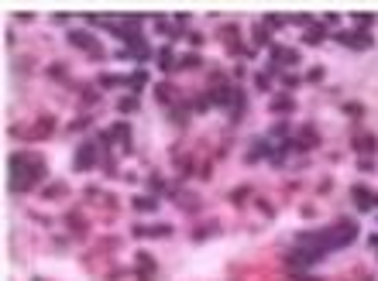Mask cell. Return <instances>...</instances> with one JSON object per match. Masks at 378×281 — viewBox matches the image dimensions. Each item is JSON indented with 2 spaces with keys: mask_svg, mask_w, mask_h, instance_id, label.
Wrapping results in <instances>:
<instances>
[{
  "mask_svg": "<svg viewBox=\"0 0 378 281\" xmlns=\"http://www.w3.org/2000/svg\"><path fill=\"white\" fill-rule=\"evenodd\" d=\"M148 189H151V192H165V182L155 175V179H148Z\"/></svg>",
  "mask_w": 378,
  "mask_h": 281,
  "instance_id": "f546056e",
  "label": "cell"
},
{
  "mask_svg": "<svg viewBox=\"0 0 378 281\" xmlns=\"http://www.w3.org/2000/svg\"><path fill=\"white\" fill-rule=\"evenodd\" d=\"M11 171H14L11 189H14V192H28L35 182L45 179V161L35 155V151H21V155L11 158Z\"/></svg>",
  "mask_w": 378,
  "mask_h": 281,
  "instance_id": "6da1fadb",
  "label": "cell"
},
{
  "mask_svg": "<svg viewBox=\"0 0 378 281\" xmlns=\"http://www.w3.org/2000/svg\"><path fill=\"white\" fill-rule=\"evenodd\" d=\"M220 226L217 223H206V226H200V230H196V233H193V237L196 240H206V237H213V233H217Z\"/></svg>",
  "mask_w": 378,
  "mask_h": 281,
  "instance_id": "7402d4cb",
  "label": "cell"
},
{
  "mask_svg": "<svg viewBox=\"0 0 378 281\" xmlns=\"http://www.w3.org/2000/svg\"><path fill=\"white\" fill-rule=\"evenodd\" d=\"M131 233H134V237H169V233H172V226H169V223H159V226H134Z\"/></svg>",
  "mask_w": 378,
  "mask_h": 281,
  "instance_id": "ba28073f",
  "label": "cell"
},
{
  "mask_svg": "<svg viewBox=\"0 0 378 281\" xmlns=\"http://www.w3.org/2000/svg\"><path fill=\"white\" fill-rule=\"evenodd\" d=\"M299 83H303V79H299L296 72H282V86H286V89H296Z\"/></svg>",
  "mask_w": 378,
  "mask_h": 281,
  "instance_id": "d4e9b609",
  "label": "cell"
},
{
  "mask_svg": "<svg viewBox=\"0 0 378 281\" xmlns=\"http://www.w3.org/2000/svg\"><path fill=\"white\" fill-rule=\"evenodd\" d=\"M145 83H148V72L145 69H138L131 79H128V86H134V89H145Z\"/></svg>",
  "mask_w": 378,
  "mask_h": 281,
  "instance_id": "44dd1931",
  "label": "cell"
},
{
  "mask_svg": "<svg viewBox=\"0 0 378 281\" xmlns=\"http://www.w3.org/2000/svg\"><path fill=\"white\" fill-rule=\"evenodd\" d=\"M327 38H330V34H327V24H309L306 34H303L306 45H320V42H327Z\"/></svg>",
  "mask_w": 378,
  "mask_h": 281,
  "instance_id": "30bf717a",
  "label": "cell"
},
{
  "mask_svg": "<svg viewBox=\"0 0 378 281\" xmlns=\"http://www.w3.org/2000/svg\"><path fill=\"white\" fill-rule=\"evenodd\" d=\"M323 79V69H309V83H320Z\"/></svg>",
  "mask_w": 378,
  "mask_h": 281,
  "instance_id": "8d00e7d4",
  "label": "cell"
},
{
  "mask_svg": "<svg viewBox=\"0 0 378 281\" xmlns=\"http://www.w3.org/2000/svg\"><path fill=\"white\" fill-rule=\"evenodd\" d=\"M200 65H203V58H200V55H182V58H179V69H200Z\"/></svg>",
  "mask_w": 378,
  "mask_h": 281,
  "instance_id": "d6986e66",
  "label": "cell"
},
{
  "mask_svg": "<svg viewBox=\"0 0 378 281\" xmlns=\"http://www.w3.org/2000/svg\"><path fill=\"white\" fill-rule=\"evenodd\" d=\"M272 65H278V69H282V65H299V52H296V48H272Z\"/></svg>",
  "mask_w": 378,
  "mask_h": 281,
  "instance_id": "277c9868",
  "label": "cell"
},
{
  "mask_svg": "<svg viewBox=\"0 0 378 281\" xmlns=\"http://www.w3.org/2000/svg\"><path fill=\"white\" fill-rule=\"evenodd\" d=\"M262 158H275V151H272V140L258 137L251 144V151H247V161H262Z\"/></svg>",
  "mask_w": 378,
  "mask_h": 281,
  "instance_id": "5b68a950",
  "label": "cell"
},
{
  "mask_svg": "<svg viewBox=\"0 0 378 281\" xmlns=\"http://www.w3.org/2000/svg\"><path fill=\"white\" fill-rule=\"evenodd\" d=\"M169 117H172V124H189V107L186 103H172V107H169Z\"/></svg>",
  "mask_w": 378,
  "mask_h": 281,
  "instance_id": "5bb4252c",
  "label": "cell"
},
{
  "mask_svg": "<svg viewBox=\"0 0 378 281\" xmlns=\"http://www.w3.org/2000/svg\"><path fill=\"white\" fill-rule=\"evenodd\" d=\"M159 69H165V72L179 69V58L172 55V48H169V45H165V48H162V52H159Z\"/></svg>",
  "mask_w": 378,
  "mask_h": 281,
  "instance_id": "7c38bea8",
  "label": "cell"
},
{
  "mask_svg": "<svg viewBox=\"0 0 378 281\" xmlns=\"http://www.w3.org/2000/svg\"><path fill=\"white\" fill-rule=\"evenodd\" d=\"M206 99H210L213 107H231L234 89H231V86H217V89H210V93H206Z\"/></svg>",
  "mask_w": 378,
  "mask_h": 281,
  "instance_id": "52a82bcc",
  "label": "cell"
},
{
  "mask_svg": "<svg viewBox=\"0 0 378 281\" xmlns=\"http://www.w3.org/2000/svg\"><path fill=\"white\" fill-rule=\"evenodd\" d=\"M69 45H73V48H86V52L100 48V45H97V38H93L89 31H69Z\"/></svg>",
  "mask_w": 378,
  "mask_h": 281,
  "instance_id": "8992f818",
  "label": "cell"
},
{
  "mask_svg": "<svg viewBox=\"0 0 378 281\" xmlns=\"http://www.w3.org/2000/svg\"><path fill=\"white\" fill-rule=\"evenodd\" d=\"M186 38H189V45H196V48H200V45L206 42V38H203V34H200V31H189Z\"/></svg>",
  "mask_w": 378,
  "mask_h": 281,
  "instance_id": "d6a6232c",
  "label": "cell"
},
{
  "mask_svg": "<svg viewBox=\"0 0 378 281\" xmlns=\"http://www.w3.org/2000/svg\"><path fill=\"white\" fill-rule=\"evenodd\" d=\"M354 21H358V24H361V28H368V24H371V21H375V17H371V14H354Z\"/></svg>",
  "mask_w": 378,
  "mask_h": 281,
  "instance_id": "e575fe53",
  "label": "cell"
},
{
  "mask_svg": "<svg viewBox=\"0 0 378 281\" xmlns=\"http://www.w3.org/2000/svg\"><path fill=\"white\" fill-rule=\"evenodd\" d=\"M255 86H258V89H272V76H268V72H262V76H258V79H255Z\"/></svg>",
  "mask_w": 378,
  "mask_h": 281,
  "instance_id": "83f0119b",
  "label": "cell"
},
{
  "mask_svg": "<svg viewBox=\"0 0 378 281\" xmlns=\"http://www.w3.org/2000/svg\"><path fill=\"white\" fill-rule=\"evenodd\" d=\"M344 113L348 117H364V107L361 103H344Z\"/></svg>",
  "mask_w": 378,
  "mask_h": 281,
  "instance_id": "4316f807",
  "label": "cell"
},
{
  "mask_svg": "<svg viewBox=\"0 0 378 281\" xmlns=\"http://www.w3.org/2000/svg\"><path fill=\"white\" fill-rule=\"evenodd\" d=\"M86 127H89V117H79V120L69 124V130H86Z\"/></svg>",
  "mask_w": 378,
  "mask_h": 281,
  "instance_id": "1f68e13d",
  "label": "cell"
},
{
  "mask_svg": "<svg viewBox=\"0 0 378 281\" xmlns=\"http://www.w3.org/2000/svg\"><path fill=\"white\" fill-rule=\"evenodd\" d=\"M134 209H138V213H151V209H159V202H155L151 196H138V199H134Z\"/></svg>",
  "mask_w": 378,
  "mask_h": 281,
  "instance_id": "e0dca14e",
  "label": "cell"
},
{
  "mask_svg": "<svg viewBox=\"0 0 378 281\" xmlns=\"http://www.w3.org/2000/svg\"><path fill=\"white\" fill-rule=\"evenodd\" d=\"M76 171H89L93 165H97V144L93 140H86V144H79V151H76Z\"/></svg>",
  "mask_w": 378,
  "mask_h": 281,
  "instance_id": "3957f363",
  "label": "cell"
},
{
  "mask_svg": "<svg viewBox=\"0 0 378 281\" xmlns=\"http://www.w3.org/2000/svg\"><path fill=\"white\" fill-rule=\"evenodd\" d=\"M83 99H86V103H97V89H93V86H83Z\"/></svg>",
  "mask_w": 378,
  "mask_h": 281,
  "instance_id": "4dcf8cb0",
  "label": "cell"
},
{
  "mask_svg": "<svg viewBox=\"0 0 378 281\" xmlns=\"http://www.w3.org/2000/svg\"><path fill=\"white\" fill-rule=\"evenodd\" d=\"M179 206H182L186 213H200V199H193V196H182V199H179Z\"/></svg>",
  "mask_w": 378,
  "mask_h": 281,
  "instance_id": "cb8c5ba5",
  "label": "cell"
},
{
  "mask_svg": "<svg viewBox=\"0 0 378 281\" xmlns=\"http://www.w3.org/2000/svg\"><path fill=\"white\" fill-rule=\"evenodd\" d=\"M272 134H275V137H286V134H289V124H286V120H282V124H275V130H272Z\"/></svg>",
  "mask_w": 378,
  "mask_h": 281,
  "instance_id": "836d02e7",
  "label": "cell"
},
{
  "mask_svg": "<svg viewBox=\"0 0 378 281\" xmlns=\"http://www.w3.org/2000/svg\"><path fill=\"white\" fill-rule=\"evenodd\" d=\"M110 134H114V137H124V140H131V127H128L124 120H120V124H117L114 130H110Z\"/></svg>",
  "mask_w": 378,
  "mask_h": 281,
  "instance_id": "484cf974",
  "label": "cell"
},
{
  "mask_svg": "<svg viewBox=\"0 0 378 281\" xmlns=\"http://www.w3.org/2000/svg\"><path fill=\"white\" fill-rule=\"evenodd\" d=\"M299 281H323V278H309V274H299Z\"/></svg>",
  "mask_w": 378,
  "mask_h": 281,
  "instance_id": "74e56055",
  "label": "cell"
},
{
  "mask_svg": "<svg viewBox=\"0 0 378 281\" xmlns=\"http://www.w3.org/2000/svg\"><path fill=\"white\" fill-rule=\"evenodd\" d=\"M289 24H299V28H309L313 21H309V17H306V14H292V17H289Z\"/></svg>",
  "mask_w": 378,
  "mask_h": 281,
  "instance_id": "f1b7e54d",
  "label": "cell"
},
{
  "mask_svg": "<svg viewBox=\"0 0 378 281\" xmlns=\"http://www.w3.org/2000/svg\"><path fill=\"white\" fill-rule=\"evenodd\" d=\"M351 196L358 199V209H361V213H368L371 206H375V196H371L364 185H354V189H351Z\"/></svg>",
  "mask_w": 378,
  "mask_h": 281,
  "instance_id": "9c48e42d",
  "label": "cell"
},
{
  "mask_svg": "<svg viewBox=\"0 0 378 281\" xmlns=\"http://www.w3.org/2000/svg\"><path fill=\"white\" fill-rule=\"evenodd\" d=\"M354 148H358L361 155H371V151H378V137L375 134H361V137L354 140Z\"/></svg>",
  "mask_w": 378,
  "mask_h": 281,
  "instance_id": "4fadbf2b",
  "label": "cell"
},
{
  "mask_svg": "<svg viewBox=\"0 0 378 281\" xmlns=\"http://www.w3.org/2000/svg\"><path fill=\"white\" fill-rule=\"evenodd\" d=\"M134 261H138V267H141V271H138V278L148 281V278H151V271H155V261H151V254L141 251V254H134Z\"/></svg>",
  "mask_w": 378,
  "mask_h": 281,
  "instance_id": "8fae6325",
  "label": "cell"
},
{
  "mask_svg": "<svg viewBox=\"0 0 378 281\" xmlns=\"http://www.w3.org/2000/svg\"><path fill=\"white\" fill-rule=\"evenodd\" d=\"M35 281H45V278H35Z\"/></svg>",
  "mask_w": 378,
  "mask_h": 281,
  "instance_id": "f35d334b",
  "label": "cell"
},
{
  "mask_svg": "<svg viewBox=\"0 0 378 281\" xmlns=\"http://www.w3.org/2000/svg\"><path fill=\"white\" fill-rule=\"evenodd\" d=\"M268 42H272V31H268L265 21H258L255 24V45H268Z\"/></svg>",
  "mask_w": 378,
  "mask_h": 281,
  "instance_id": "2e32d148",
  "label": "cell"
},
{
  "mask_svg": "<svg viewBox=\"0 0 378 281\" xmlns=\"http://www.w3.org/2000/svg\"><path fill=\"white\" fill-rule=\"evenodd\" d=\"M117 110H120V113H134V110H138V96H124L120 103H117Z\"/></svg>",
  "mask_w": 378,
  "mask_h": 281,
  "instance_id": "ffe728a7",
  "label": "cell"
},
{
  "mask_svg": "<svg viewBox=\"0 0 378 281\" xmlns=\"http://www.w3.org/2000/svg\"><path fill=\"white\" fill-rule=\"evenodd\" d=\"M172 93H175L172 86H159V89H155V96H159V103H169V107L175 103V96H172Z\"/></svg>",
  "mask_w": 378,
  "mask_h": 281,
  "instance_id": "ac0fdd59",
  "label": "cell"
},
{
  "mask_svg": "<svg viewBox=\"0 0 378 281\" xmlns=\"http://www.w3.org/2000/svg\"><path fill=\"white\" fill-rule=\"evenodd\" d=\"M334 38L344 45V48H358V52H368V48L375 45L371 31H364V28H358V31H337Z\"/></svg>",
  "mask_w": 378,
  "mask_h": 281,
  "instance_id": "7a4b0ae2",
  "label": "cell"
},
{
  "mask_svg": "<svg viewBox=\"0 0 378 281\" xmlns=\"http://www.w3.org/2000/svg\"><path fill=\"white\" fill-rule=\"evenodd\" d=\"M268 107H272L275 113H289V110H296V99H292V96H278V99H272Z\"/></svg>",
  "mask_w": 378,
  "mask_h": 281,
  "instance_id": "9a60e30c",
  "label": "cell"
},
{
  "mask_svg": "<svg viewBox=\"0 0 378 281\" xmlns=\"http://www.w3.org/2000/svg\"><path fill=\"white\" fill-rule=\"evenodd\" d=\"M48 76H55V79H62V76H66V69H62V62H55V65L48 69Z\"/></svg>",
  "mask_w": 378,
  "mask_h": 281,
  "instance_id": "d590c367",
  "label": "cell"
},
{
  "mask_svg": "<svg viewBox=\"0 0 378 281\" xmlns=\"http://www.w3.org/2000/svg\"><path fill=\"white\" fill-rule=\"evenodd\" d=\"M247 196H251V189H247V185H241V189H234V192H231V202H234V206H241Z\"/></svg>",
  "mask_w": 378,
  "mask_h": 281,
  "instance_id": "603a6c76",
  "label": "cell"
}]
</instances>
